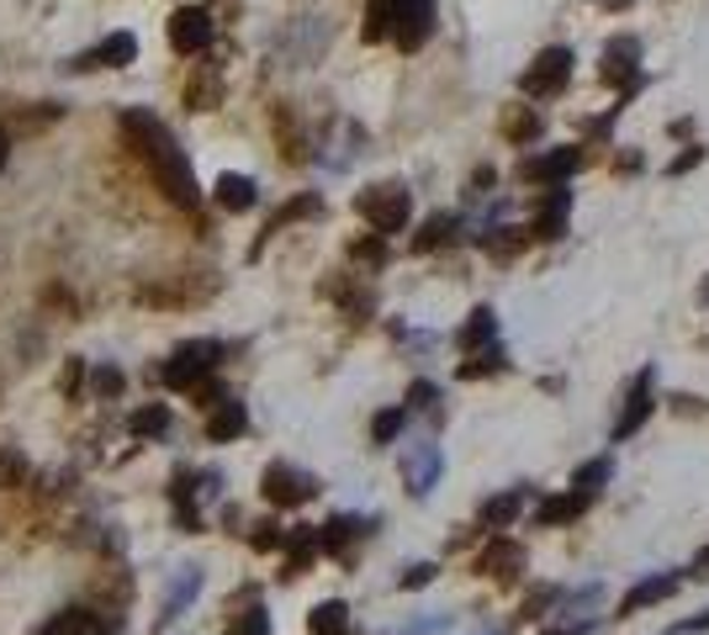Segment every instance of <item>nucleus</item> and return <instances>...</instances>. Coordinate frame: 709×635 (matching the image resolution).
Instances as JSON below:
<instances>
[{
    "instance_id": "f257e3e1",
    "label": "nucleus",
    "mask_w": 709,
    "mask_h": 635,
    "mask_svg": "<svg viewBox=\"0 0 709 635\" xmlns=\"http://www.w3.org/2000/svg\"><path fill=\"white\" fill-rule=\"evenodd\" d=\"M123 127L138 138V154L148 159V170H154V180L165 186V191L180 201V207H196V175H191V165H186V154H180V144L170 138V127L165 123H154L148 112H127L123 117Z\"/></svg>"
},
{
    "instance_id": "20e7f679",
    "label": "nucleus",
    "mask_w": 709,
    "mask_h": 635,
    "mask_svg": "<svg viewBox=\"0 0 709 635\" xmlns=\"http://www.w3.org/2000/svg\"><path fill=\"white\" fill-rule=\"evenodd\" d=\"M218 355H222V344L218 340H191V344H180L170 361H165V387H175V392H186V387H196L201 376H212L218 371Z\"/></svg>"
},
{
    "instance_id": "4c0bfd02",
    "label": "nucleus",
    "mask_w": 709,
    "mask_h": 635,
    "mask_svg": "<svg viewBox=\"0 0 709 635\" xmlns=\"http://www.w3.org/2000/svg\"><path fill=\"white\" fill-rule=\"evenodd\" d=\"M699 159H705V148H684V154H678V159L667 165V175H688L694 165H699Z\"/></svg>"
},
{
    "instance_id": "c85d7f7f",
    "label": "nucleus",
    "mask_w": 709,
    "mask_h": 635,
    "mask_svg": "<svg viewBox=\"0 0 709 635\" xmlns=\"http://www.w3.org/2000/svg\"><path fill=\"white\" fill-rule=\"evenodd\" d=\"M361 530H366L361 519H329V524H323V535H319V545H329V551H340L344 540H350V535H361Z\"/></svg>"
},
{
    "instance_id": "7ed1b4c3",
    "label": "nucleus",
    "mask_w": 709,
    "mask_h": 635,
    "mask_svg": "<svg viewBox=\"0 0 709 635\" xmlns=\"http://www.w3.org/2000/svg\"><path fill=\"white\" fill-rule=\"evenodd\" d=\"M392 17V43L403 53H414L429 43V32H435V0H382Z\"/></svg>"
},
{
    "instance_id": "b1692460",
    "label": "nucleus",
    "mask_w": 709,
    "mask_h": 635,
    "mask_svg": "<svg viewBox=\"0 0 709 635\" xmlns=\"http://www.w3.org/2000/svg\"><path fill=\"white\" fill-rule=\"evenodd\" d=\"M450 239H456V218L445 212V218H429V222H424V233L414 239V249H418V254H429V249L450 244Z\"/></svg>"
},
{
    "instance_id": "58836bf2",
    "label": "nucleus",
    "mask_w": 709,
    "mask_h": 635,
    "mask_svg": "<svg viewBox=\"0 0 709 635\" xmlns=\"http://www.w3.org/2000/svg\"><path fill=\"white\" fill-rule=\"evenodd\" d=\"M96 392H106V397H117V392H123V371H96Z\"/></svg>"
},
{
    "instance_id": "6e6552de",
    "label": "nucleus",
    "mask_w": 709,
    "mask_h": 635,
    "mask_svg": "<svg viewBox=\"0 0 709 635\" xmlns=\"http://www.w3.org/2000/svg\"><path fill=\"white\" fill-rule=\"evenodd\" d=\"M170 49L175 53H201L212 49V17L201 6H180L170 17Z\"/></svg>"
},
{
    "instance_id": "f8f14e48",
    "label": "nucleus",
    "mask_w": 709,
    "mask_h": 635,
    "mask_svg": "<svg viewBox=\"0 0 709 635\" xmlns=\"http://www.w3.org/2000/svg\"><path fill=\"white\" fill-rule=\"evenodd\" d=\"M604 80L609 85H640L646 74H640V43L636 38H614L604 43Z\"/></svg>"
},
{
    "instance_id": "a211bd4d",
    "label": "nucleus",
    "mask_w": 709,
    "mask_h": 635,
    "mask_svg": "<svg viewBox=\"0 0 709 635\" xmlns=\"http://www.w3.org/2000/svg\"><path fill=\"white\" fill-rule=\"evenodd\" d=\"M249 429V414H244V403H218V414L207 418V435H212V440H239V435H244Z\"/></svg>"
},
{
    "instance_id": "f03ea898",
    "label": "nucleus",
    "mask_w": 709,
    "mask_h": 635,
    "mask_svg": "<svg viewBox=\"0 0 709 635\" xmlns=\"http://www.w3.org/2000/svg\"><path fill=\"white\" fill-rule=\"evenodd\" d=\"M361 218L387 239V233H403L408 228V218H414V196L403 191V186H371V191H361Z\"/></svg>"
},
{
    "instance_id": "e433bc0d",
    "label": "nucleus",
    "mask_w": 709,
    "mask_h": 635,
    "mask_svg": "<svg viewBox=\"0 0 709 635\" xmlns=\"http://www.w3.org/2000/svg\"><path fill=\"white\" fill-rule=\"evenodd\" d=\"M281 524H254V551H275V545H281Z\"/></svg>"
},
{
    "instance_id": "c9c22d12",
    "label": "nucleus",
    "mask_w": 709,
    "mask_h": 635,
    "mask_svg": "<svg viewBox=\"0 0 709 635\" xmlns=\"http://www.w3.org/2000/svg\"><path fill=\"white\" fill-rule=\"evenodd\" d=\"M556 598H562V593H556V587H540L535 598H530V604H524V620H540V614L551 610V604H556Z\"/></svg>"
},
{
    "instance_id": "f3484780",
    "label": "nucleus",
    "mask_w": 709,
    "mask_h": 635,
    "mask_svg": "<svg viewBox=\"0 0 709 635\" xmlns=\"http://www.w3.org/2000/svg\"><path fill=\"white\" fill-rule=\"evenodd\" d=\"M524 498H530V492H524V488H514V492H498V498H488V503H482V524H488V530H509V524H514L519 513H524Z\"/></svg>"
},
{
    "instance_id": "79ce46f5",
    "label": "nucleus",
    "mask_w": 709,
    "mask_h": 635,
    "mask_svg": "<svg viewBox=\"0 0 709 635\" xmlns=\"http://www.w3.org/2000/svg\"><path fill=\"white\" fill-rule=\"evenodd\" d=\"M694 577H709V551L699 556V562H694Z\"/></svg>"
},
{
    "instance_id": "ddd939ff",
    "label": "nucleus",
    "mask_w": 709,
    "mask_h": 635,
    "mask_svg": "<svg viewBox=\"0 0 709 635\" xmlns=\"http://www.w3.org/2000/svg\"><path fill=\"white\" fill-rule=\"evenodd\" d=\"M678 593V572H657V577H640L625 598H619V620H630V614H640L646 604H661V598H672Z\"/></svg>"
},
{
    "instance_id": "39448f33",
    "label": "nucleus",
    "mask_w": 709,
    "mask_h": 635,
    "mask_svg": "<svg viewBox=\"0 0 709 635\" xmlns=\"http://www.w3.org/2000/svg\"><path fill=\"white\" fill-rule=\"evenodd\" d=\"M319 492V477H307V471H296V466L275 461L265 466V498L275 509H296V503H307Z\"/></svg>"
},
{
    "instance_id": "393cba45",
    "label": "nucleus",
    "mask_w": 709,
    "mask_h": 635,
    "mask_svg": "<svg viewBox=\"0 0 709 635\" xmlns=\"http://www.w3.org/2000/svg\"><path fill=\"white\" fill-rule=\"evenodd\" d=\"M503 366H509V361H503V350H498V344H488L482 355L471 350V361H466V366H461V382H477V376H492V371H503Z\"/></svg>"
},
{
    "instance_id": "a878e982",
    "label": "nucleus",
    "mask_w": 709,
    "mask_h": 635,
    "mask_svg": "<svg viewBox=\"0 0 709 635\" xmlns=\"http://www.w3.org/2000/svg\"><path fill=\"white\" fill-rule=\"evenodd\" d=\"M403 424H408V414H403V408H382V414L371 418V440H376V445H392L397 435H403Z\"/></svg>"
},
{
    "instance_id": "ea45409f",
    "label": "nucleus",
    "mask_w": 709,
    "mask_h": 635,
    "mask_svg": "<svg viewBox=\"0 0 709 635\" xmlns=\"http://www.w3.org/2000/svg\"><path fill=\"white\" fill-rule=\"evenodd\" d=\"M450 625V614H435V620H424V625H414V631H403V635H435Z\"/></svg>"
},
{
    "instance_id": "423d86ee",
    "label": "nucleus",
    "mask_w": 709,
    "mask_h": 635,
    "mask_svg": "<svg viewBox=\"0 0 709 635\" xmlns=\"http://www.w3.org/2000/svg\"><path fill=\"white\" fill-rule=\"evenodd\" d=\"M566 80H572V49H545L535 64L524 70L519 85H524V96H556Z\"/></svg>"
},
{
    "instance_id": "6ab92c4d",
    "label": "nucleus",
    "mask_w": 709,
    "mask_h": 635,
    "mask_svg": "<svg viewBox=\"0 0 709 635\" xmlns=\"http://www.w3.org/2000/svg\"><path fill=\"white\" fill-rule=\"evenodd\" d=\"M222 201V207H228V212H249V207H254V180H249V175H218V191H212Z\"/></svg>"
},
{
    "instance_id": "2f4dec72",
    "label": "nucleus",
    "mask_w": 709,
    "mask_h": 635,
    "mask_svg": "<svg viewBox=\"0 0 709 635\" xmlns=\"http://www.w3.org/2000/svg\"><path fill=\"white\" fill-rule=\"evenodd\" d=\"M387 32H392V17H387V6L376 0V6H371V11H366V38H371V43H382Z\"/></svg>"
},
{
    "instance_id": "1a4fd4ad",
    "label": "nucleus",
    "mask_w": 709,
    "mask_h": 635,
    "mask_svg": "<svg viewBox=\"0 0 709 635\" xmlns=\"http://www.w3.org/2000/svg\"><path fill=\"white\" fill-rule=\"evenodd\" d=\"M651 387H657V371H640L636 382H630V392H625V414H619V424H614V440H630L640 424L651 418Z\"/></svg>"
},
{
    "instance_id": "7c9ffc66",
    "label": "nucleus",
    "mask_w": 709,
    "mask_h": 635,
    "mask_svg": "<svg viewBox=\"0 0 709 635\" xmlns=\"http://www.w3.org/2000/svg\"><path fill=\"white\" fill-rule=\"evenodd\" d=\"M228 635H270V614L254 604V610H244L233 625H228Z\"/></svg>"
},
{
    "instance_id": "412c9836",
    "label": "nucleus",
    "mask_w": 709,
    "mask_h": 635,
    "mask_svg": "<svg viewBox=\"0 0 709 635\" xmlns=\"http://www.w3.org/2000/svg\"><path fill=\"white\" fill-rule=\"evenodd\" d=\"M43 635H106V625H101L96 614H85V610H64L59 620L43 625Z\"/></svg>"
},
{
    "instance_id": "bb28decb",
    "label": "nucleus",
    "mask_w": 709,
    "mask_h": 635,
    "mask_svg": "<svg viewBox=\"0 0 709 635\" xmlns=\"http://www.w3.org/2000/svg\"><path fill=\"white\" fill-rule=\"evenodd\" d=\"M614 477V461L609 456H598V461H587V466H577V477H572V488H583V492H593V488H604Z\"/></svg>"
},
{
    "instance_id": "5701e85b",
    "label": "nucleus",
    "mask_w": 709,
    "mask_h": 635,
    "mask_svg": "<svg viewBox=\"0 0 709 635\" xmlns=\"http://www.w3.org/2000/svg\"><path fill=\"white\" fill-rule=\"evenodd\" d=\"M196 587H201V572H196V566H186V572H180V583H175L170 593H165V625H170L175 614H180L186 604H191V598H196Z\"/></svg>"
},
{
    "instance_id": "4468645a",
    "label": "nucleus",
    "mask_w": 709,
    "mask_h": 635,
    "mask_svg": "<svg viewBox=\"0 0 709 635\" xmlns=\"http://www.w3.org/2000/svg\"><path fill=\"white\" fill-rule=\"evenodd\" d=\"M566 212H572V191H566V180H562V186H551V196H545V212L535 218V239H562Z\"/></svg>"
},
{
    "instance_id": "a19ab883",
    "label": "nucleus",
    "mask_w": 709,
    "mask_h": 635,
    "mask_svg": "<svg viewBox=\"0 0 709 635\" xmlns=\"http://www.w3.org/2000/svg\"><path fill=\"white\" fill-rule=\"evenodd\" d=\"M694 631H709V610H705V614H694V620H684V625H678V635H694Z\"/></svg>"
},
{
    "instance_id": "0eeeda50",
    "label": "nucleus",
    "mask_w": 709,
    "mask_h": 635,
    "mask_svg": "<svg viewBox=\"0 0 709 635\" xmlns=\"http://www.w3.org/2000/svg\"><path fill=\"white\" fill-rule=\"evenodd\" d=\"M440 477H445L440 445L424 440V445H408V450H403V482H408V492H414V498H429Z\"/></svg>"
},
{
    "instance_id": "cd10ccee",
    "label": "nucleus",
    "mask_w": 709,
    "mask_h": 635,
    "mask_svg": "<svg viewBox=\"0 0 709 635\" xmlns=\"http://www.w3.org/2000/svg\"><path fill=\"white\" fill-rule=\"evenodd\" d=\"M503 133H509L514 144H530V138H540V117L519 106V112H509V117H503Z\"/></svg>"
},
{
    "instance_id": "4be33fe9",
    "label": "nucleus",
    "mask_w": 709,
    "mask_h": 635,
    "mask_svg": "<svg viewBox=\"0 0 709 635\" xmlns=\"http://www.w3.org/2000/svg\"><path fill=\"white\" fill-rule=\"evenodd\" d=\"M492 340H498V318H492V308H477V313L466 318V329L456 334L461 350H477V344H492Z\"/></svg>"
},
{
    "instance_id": "c756f323",
    "label": "nucleus",
    "mask_w": 709,
    "mask_h": 635,
    "mask_svg": "<svg viewBox=\"0 0 709 635\" xmlns=\"http://www.w3.org/2000/svg\"><path fill=\"white\" fill-rule=\"evenodd\" d=\"M170 429V408H144V414H133V435H165Z\"/></svg>"
},
{
    "instance_id": "9b49d317",
    "label": "nucleus",
    "mask_w": 709,
    "mask_h": 635,
    "mask_svg": "<svg viewBox=\"0 0 709 635\" xmlns=\"http://www.w3.org/2000/svg\"><path fill=\"white\" fill-rule=\"evenodd\" d=\"M133 59H138V38H133V32H112V38H101V49L80 53L74 70H123Z\"/></svg>"
},
{
    "instance_id": "f704fd0d",
    "label": "nucleus",
    "mask_w": 709,
    "mask_h": 635,
    "mask_svg": "<svg viewBox=\"0 0 709 635\" xmlns=\"http://www.w3.org/2000/svg\"><path fill=\"white\" fill-rule=\"evenodd\" d=\"M435 572H440V566H435V562H418V566H408V572H403V587H429V583H435Z\"/></svg>"
},
{
    "instance_id": "aec40b11",
    "label": "nucleus",
    "mask_w": 709,
    "mask_h": 635,
    "mask_svg": "<svg viewBox=\"0 0 709 635\" xmlns=\"http://www.w3.org/2000/svg\"><path fill=\"white\" fill-rule=\"evenodd\" d=\"M307 635H350V610H344L340 598L319 604V610L307 614Z\"/></svg>"
},
{
    "instance_id": "a18cd8bd",
    "label": "nucleus",
    "mask_w": 709,
    "mask_h": 635,
    "mask_svg": "<svg viewBox=\"0 0 709 635\" xmlns=\"http://www.w3.org/2000/svg\"><path fill=\"white\" fill-rule=\"evenodd\" d=\"M705 302H709V281H705Z\"/></svg>"
},
{
    "instance_id": "2eb2a0df",
    "label": "nucleus",
    "mask_w": 709,
    "mask_h": 635,
    "mask_svg": "<svg viewBox=\"0 0 709 635\" xmlns=\"http://www.w3.org/2000/svg\"><path fill=\"white\" fill-rule=\"evenodd\" d=\"M519 566H524V551H519L514 540H492V545H482V556H477V572H492V577H514Z\"/></svg>"
},
{
    "instance_id": "9d476101",
    "label": "nucleus",
    "mask_w": 709,
    "mask_h": 635,
    "mask_svg": "<svg viewBox=\"0 0 709 635\" xmlns=\"http://www.w3.org/2000/svg\"><path fill=\"white\" fill-rule=\"evenodd\" d=\"M577 165H583V154H577V148H551V154H540V159H524V165H519V180H535V186H562Z\"/></svg>"
},
{
    "instance_id": "72a5a7b5",
    "label": "nucleus",
    "mask_w": 709,
    "mask_h": 635,
    "mask_svg": "<svg viewBox=\"0 0 709 635\" xmlns=\"http://www.w3.org/2000/svg\"><path fill=\"white\" fill-rule=\"evenodd\" d=\"M350 254H355V260H366V266H382V260H387L382 233H376V239H361V244H350Z\"/></svg>"
},
{
    "instance_id": "dca6fc26",
    "label": "nucleus",
    "mask_w": 709,
    "mask_h": 635,
    "mask_svg": "<svg viewBox=\"0 0 709 635\" xmlns=\"http://www.w3.org/2000/svg\"><path fill=\"white\" fill-rule=\"evenodd\" d=\"M587 498H593V492H566V498H545V503H540V513H535V524H572V519H583L587 513Z\"/></svg>"
},
{
    "instance_id": "473e14b6",
    "label": "nucleus",
    "mask_w": 709,
    "mask_h": 635,
    "mask_svg": "<svg viewBox=\"0 0 709 635\" xmlns=\"http://www.w3.org/2000/svg\"><path fill=\"white\" fill-rule=\"evenodd\" d=\"M408 403H414V408H424V414H435L440 387H435V382H414V387H408Z\"/></svg>"
},
{
    "instance_id": "37998d69",
    "label": "nucleus",
    "mask_w": 709,
    "mask_h": 635,
    "mask_svg": "<svg viewBox=\"0 0 709 635\" xmlns=\"http://www.w3.org/2000/svg\"><path fill=\"white\" fill-rule=\"evenodd\" d=\"M598 6H614V11H625V6H630V0H598Z\"/></svg>"
},
{
    "instance_id": "c03bdc74",
    "label": "nucleus",
    "mask_w": 709,
    "mask_h": 635,
    "mask_svg": "<svg viewBox=\"0 0 709 635\" xmlns=\"http://www.w3.org/2000/svg\"><path fill=\"white\" fill-rule=\"evenodd\" d=\"M0 165H6V133H0Z\"/></svg>"
}]
</instances>
